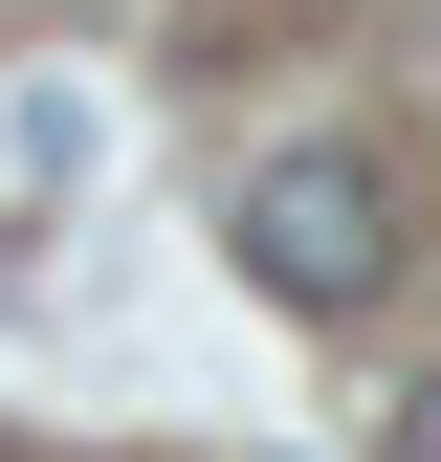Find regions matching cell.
<instances>
[{"label":"cell","mask_w":441,"mask_h":462,"mask_svg":"<svg viewBox=\"0 0 441 462\" xmlns=\"http://www.w3.org/2000/svg\"><path fill=\"white\" fill-rule=\"evenodd\" d=\"M243 286H265L287 330H353L375 286H398V177H375L353 133H287V154L243 177Z\"/></svg>","instance_id":"cell-1"}]
</instances>
